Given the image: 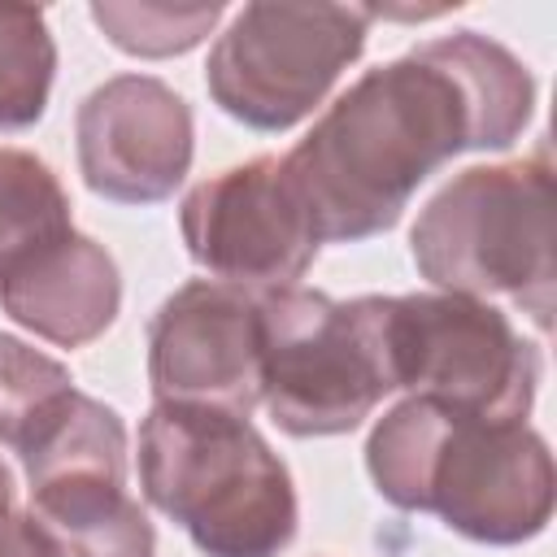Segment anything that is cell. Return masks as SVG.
<instances>
[{
	"label": "cell",
	"instance_id": "6da1fadb",
	"mask_svg": "<svg viewBox=\"0 0 557 557\" xmlns=\"http://www.w3.org/2000/svg\"><path fill=\"white\" fill-rule=\"evenodd\" d=\"M535 104L527 65L487 35L457 30L366 70L283 157L322 244H357L400 222L413 191L466 148H509Z\"/></svg>",
	"mask_w": 557,
	"mask_h": 557
},
{
	"label": "cell",
	"instance_id": "7a4b0ae2",
	"mask_svg": "<svg viewBox=\"0 0 557 557\" xmlns=\"http://www.w3.org/2000/svg\"><path fill=\"white\" fill-rule=\"evenodd\" d=\"M366 466L396 509L435 513L479 544H522L553 518V457L522 418L409 396L370 431Z\"/></svg>",
	"mask_w": 557,
	"mask_h": 557
},
{
	"label": "cell",
	"instance_id": "3957f363",
	"mask_svg": "<svg viewBox=\"0 0 557 557\" xmlns=\"http://www.w3.org/2000/svg\"><path fill=\"white\" fill-rule=\"evenodd\" d=\"M139 483L205 557H278L296 535L292 474L244 413L152 405Z\"/></svg>",
	"mask_w": 557,
	"mask_h": 557
},
{
	"label": "cell",
	"instance_id": "277c9868",
	"mask_svg": "<svg viewBox=\"0 0 557 557\" xmlns=\"http://www.w3.org/2000/svg\"><path fill=\"white\" fill-rule=\"evenodd\" d=\"M422 278L453 296H509L540 331L553 313V170L548 157L470 165L413 222Z\"/></svg>",
	"mask_w": 557,
	"mask_h": 557
},
{
	"label": "cell",
	"instance_id": "5b68a950",
	"mask_svg": "<svg viewBox=\"0 0 557 557\" xmlns=\"http://www.w3.org/2000/svg\"><path fill=\"white\" fill-rule=\"evenodd\" d=\"M366 300L392 392L405 387L466 413L527 422L540 387V352L500 309L453 292Z\"/></svg>",
	"mask_w": 557,
	"mask_h": 557
},
{
	"label": "cell",
	"instance_id": "8992f818",
	"mask_svg": "<svg viewBox=\"0 0 557 557\" xmlns=\"http://www.w3.org/2000/svg\"><path fill=\"white\" fill-rule=\"evenodd\" d=\"M370 300L309 287L261 292V405L296 435H344L387 396Z\"/></svg>",
	"mask_w": 557,
	"mask_h": 557
},
{
	"label": "cell",
	"instance_id": "52a82bcc",
	"mask_svg": "<svg viewBox=\"0 0 557 557\" xmlns=\"http://www.w3.org/2000/svg\"><path fill=\"white\" fill-rule=\"evenodd\" d=\"M370 22V4H248L209 52V96L252 131H287L357 61Z\"/></svg>",
	"mask_w": 557,
	"mask_h": 557
},
{
	"label": "cell",
	"instance_id": "ba28073f",
	"mask_svg": "<svg viewBox=\"0 0 557 557\" xmlns=\"http://www.w3.org/2000/svg\"><path fill=\"white\" fill-rule=\"evenodd\" d=\"M22 466L30 513L65 557H152V522L126 492V426L109 405L74 392Z\"/></svg>",
	"mask_w": 557,
	"mask_h": 557
},
{
	"label": "cell",
	"instance_id": "9c48e42d",
	"mask_svg": "<svg viewBox=\"0 0 557 557\" xmlns=\"http://www.w3.org/2000/svg\"><path fill=\"white\" fill-rule=\"evenodd\" d=\"M178 231L196 265L248 292L296 287L322 244L283 157H257L196 183L178 209Z\"/></svg>",
	"mask_w": 557,
	"mask_h": 557
},
{
	"label": "cell",
	"instance_id": "30bf717a",
	"mask_svg": "<svg viewBox=\"0 0 557 557\" xmlns=\"http://www.w3.org/2000/svg\"><path fill=\"white\" fill-rule=\"evenodd\" d=\"M148 383L157 405L252 413L261 405V292L196 278L148 322Z\"/></svg>",
	"mask_w": 557,
	"mask_h": 557
},
{
	"label": "cell",
	"instance_id": "8fae6325",
	"mask_svg": "<svg viewBox=\"0 0 557 557\" xmlns=\"http://www.w3.org/2000/svg\"><path fill=\"white\" fill-rule=\"evenodd\" d=\"M191 165V109L148 74H117L78 104L83 183L117 205L165 200Z\"/></svg>",
	"mask_w": 557,
	"mask_h": 557
},
{
	"label": "cell",
	"instance_id": "7c38bea8",
	"mask_svg": "<svg viewBox=\"0 0 557 557\" xmlns=\"http://www.w3.org/2000/svg\"><path fill=\"white\" fill-rule=\"evenodd\" d=\"M117 305L122 278L113 257L78 231H70L0 283V309L61 348L91 344L117 318Z\"/></svg>",
	"mask_w": 557,
	"mask_h": 557
},
{
	"label": "cell",
	"instance_id": "4fadbf2b",
	"mask_svg": "<svg viewBox=\"0 0 557 557\" xmlns=\"http://www.w3.org/2000/svg\"><path fill=\"white\" fill-rule=\"evenodd\" d=\"M74 231L57 174L22 148H0V283Z\"/></svg>",
	"mask_w": 557,
	"mask_h": 557
},
{
	"label": "cell",
	"instance_id": "5bb4252c",
	"mask_svg": "<svg viewBox=\"0 0 557 557\" xmlns=\"http://www.w3.org/2000/svg\"><path fill=\"white\" fill-rule=\"evenodd\" d=\"M57 74V44L44 9L0 4V131L44 117Z\"/></svg>",
	"mask_w": 557,
	"mask_h": 557
},
{
	"label": "cell",
	"instance_id": "9a60e30c",
	"mask_svg": "<svg viewBox=\"0 0 557 557\" xmlns=\"http://www.w3.org/2000/svg\"><path fill=\"white\" fill-rule=\"evenodd\" d=\"M78 387L61 361L13 335H0V444L22 457Z\"/></svg>",
	"mask_w": 557,
	"mask_h": 557
},
{
	"label": "cell",
	"instance_id": "2e32d148",
	"mask_svg": "<svg viewBox=\"0 0 557 557\" xmlns=\"http://www.w3.org/2000/svg\"><path fill=\"white\" fill-rule=\"evenodd\" d=\"M218 17L222 4H91V22L131 57L187 52L213 30Z\"/></svg>",
	"mask_w": 557,
	"mask_h": 557
},
{
	"label": "cell",
	"instance_id": "e0dca14e",
	"mask_svg": "<svg viewBox=\"0 0 557 557\" xmlns=\"http://www.w3.org/2000/svg\"><path fill=\"white\" fill-rule=\"evenodd\" d=\"M0 557H65L35 513H0Z\"/></svg>",
	"mask_w": 557,
	"mask_h": 557
},
{
	"label": "cell",
	"instance_id": "ac0fdd59",
	"mask_svg": "<svg viewBox=\"0 0 557 557\" xmlns=\"http://www.w3.org/2000/svg\"><path fill=\"white\" fill-rule=\"evenodd\" d=\"M9 505H13V483H9V470L0 466V513H9Z\"/></svg>",
	"mask_w": 557,
	"mask_h": 557
}]
</instances>
